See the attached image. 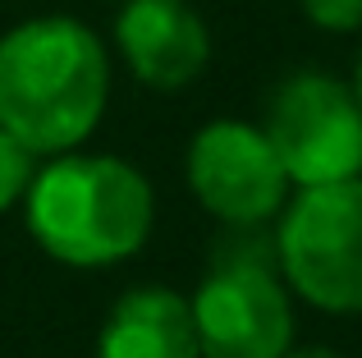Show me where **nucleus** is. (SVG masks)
Returning a JSON list of instances; mask_svg holds the SVG:
<instances>
[{
  "label": "nucleus",
  "instance_id": "11",
  "mask_svg": "<svg viewBox=\"0 0 362 358\" xmlns=\"http://www.w3.org/2000/svg\"><path fill=\"white\" fill-rule=\"evenodd\" d=\"M280 358H344V354L330 350V345H289Z\"/></svg>",
  "mask_w": 362,
  "mask_h": 358
},
{
  "label": "nucleus",
  "instance_id": "6",
  "mask_svg": "<svg viewBox=\"0 0 362 358\" xmlns=\"http://www.w3.org/2000/svg\"><path fill=\"white\" fill-rule=\"evenodd\" d=\"M184 179L193 202L221 225H271L293 193L266 129L234 115L206 120L188 138Z\"/></svg>",
  "mask_w": 362,
  "mask_h": 358
},
{
  "label": "nucleus",
  "instance_id": "3",
  "mask_svg": "<svg viewBox=\"0 0 362 358\" xmlns=\"http://www.w3.org/2000/svg\"><path fill=\"white\" fill-rule=\"evenodd\" d=\"M188 304L202 358H280L298 335L293 289L280 276L275 230L266 225H225Z\"/></svg>",
  "mask_w": 362,
  "mask_h": 358
},
{
  "label": "nucleus",
  "instance_id": "2",
  "mask_svg": "<svg viewBox=\"0 0 362 358\" xmlns=\"http://www.w3.org/2000/svg\"><path fill=\"white\" fill-rule=\"evenodd\" d=\"M23 225L51 262L101 271L138 258L156 230V188L115 152L42 156L23 193Z\"/></svg>",
  "mask_w": 362,
  "mask_h": 358
},
{
  "label": "nucleus",
  "instance_id": "4",
  "mask_svg": "<svg viewBox=\"0 0 362 358\" xmlns=\"http://www.w3.org/2000/svg\"><path fill=\"white\" fill-rule=\"evenodd\" d=\"M275 262L308 308L362 317V175L293 188L275 216Z\"/></svg>",
  "mask_w": 362,
  "mask_h": 358
},
{
  "label": "nucleus",
  "instance_id": "10",
  "mask_svg": "<svg viewBox=\"0 0 362 358\" xmlns=\"http://www.w3.org/2000/svg\"><path fill=\"white\" fill-rule=\"evenodd\" d=\"M298 9L321 33H362V0H298Z\"/></svg>",
  "mask_w": 362,
  "mask_h": 358
},
{
  "label": "nucleus",
  "instance_id": "8",
  "mask_svg": "<svg viewBox=\"0 0 362 358\" xmlns=\"http://www.w3.org/2000/svg\"><path fill=\"white\" fill-rule=\"evenodd\" d=\"M97 358H202L188 294L170 285L124 289L101 322Z\"/></svg>",
  "mask_w": 362,
  "mask_h": 358
},
{
  "label": "nucleus",
  "instance_id": "5",
  "mask_svg": "<svg viewBox=\"0 0 362 358\" xmlns=\"http://www.w3.org/2000/svg\"><path fill=\"white\" fill-rule=\"evenodd\" d=\"M262 129L293 188L362 175V101L354 83L326 69H298L275 83Z\"/></svg>",
  "mask_w": 362,
  "mask_h": 358
},
{
  "label": "nucleus",
  "instance_id": "1",
  "mask_svg": "<svg viewBox=\"0 0 362 358\" xmlns=\"http://www.w3.org/2000/svg\"><path fill=\"white\" fill-rule=\"evenodd\" d=\"M110 106V51L74 14H37L0 37V129L60 156L97 134Z\"/></svg>",
  "mask_w": 362,
  "mask_h": 358
},
{
  "label": "nucleus",
  "instance_id": "7",
  "mask_svg": "<svg viewBox=\"0 0 362 358\" xmlns=\"http://www.w3.org/2000/svg\"><path fill=\"white\" fill-rule=\"evenodd\" d=\"M115 51L151 92H184L211 64V28L188 0H119Z\"/></svg>",
  "mask_w": 362,
  "mask_h": 358
},
{
  "label": "nucleus",
  "instance_id": "9",
  "mask_svg": "<svg viewBox=\"0 0 362 358\" xmlns=\"http://www.w3.org/2000/svg\"><path fill=\"white\" fill-rule=\"evenodd\" d=\"M33 171H37V156L28 152L14 134L0 129V216L23 202L28 184H33Z\"/></svg>",
  "mask_w": 362,
  "mask_h": 358
},
{
  "label": "nucleus",
  "instance_id": "12",
  "mask_svg": "<svg viewBox=\"0 0 362 358\" xmlns=\"http://www.w3.org/2000/svg\"><path fill=\"white\" fill-rule=\"evenodd\" d=\"M349 83H354V92H358V101H362V46H358V60H354V79H349Z\"/></svg>",
  "mask_w": 362,
  "mask_h": 358
}]
</instances>
